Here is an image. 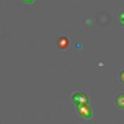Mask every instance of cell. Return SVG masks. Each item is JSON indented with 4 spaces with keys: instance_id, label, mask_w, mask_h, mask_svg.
Listing matches in <instances>:
<instances>
[{
    "instance_id": "6da1fadb",
    "label": "cell",
    "mask_w": 124,
    "mask_h": 124,
    "mask_svg": "<svg viewBox=\"0 0 124 124\" xmlns=\"http://www.w3.org/2000/svg\"><path fill=\"white\" fill-rule=\"evenodd\" d=\"M73 100L75 103L79 104L80 106H83L88 102V98L86 95L83 94L77 93L73 96Z\"/></svg>"
},
{
    "instance_id": "7a4b0ae2",
    "label": "cell",
    "mask_w": 124,
    "mask_h": 124,
    "mask_svg": "<svg viewBox=\"0 0 124 124\" xmlns=\"http://www.w3.org/2000/svg\"><path fill=\"white\" fill-rule=\"evenodd\" d=\"M80 106L82 107V108H80V111L83 115H84L87 117H89L91 116V111H90V110L88 107H85L84 106Z\"/></svg>"
}]
</instances>
